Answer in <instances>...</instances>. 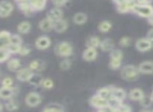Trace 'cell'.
Wrapping results in <instances>:
<instances>
[{"label":"cell","instance_id":"6da1fadb","mask_svg":"<svg viewBox=\"0 0 153 112\" xmlns=\"http://www.w3.org/2000/svg\"><path fill=\"white\" fill-rule=\"evenodd\" d=\"M140 71L138 69V66H134V65H125L123 68L121 69V76L122 79H124L125 81H135L138 78Z\"/></svg>","mask_w":153,"mask_h":112},{"label":"cell","instance_id":"7a4b0ae2","mask_svg":"<svg viewBox=\"0 0 153 112\" xmlns=\"http://www.w3.org/2000/svg\"><path fill=\"white\" fill-rule=\"evenodd\" d=\"M55 53H56V55L59 56V57L68 58L69 56L72 55L74 48H72V45L70 44L69 42L62 41V42H59L58 44H56Z\"/></svg>","mask_w":153,"mask_h":112},{"label":"cell","instance_id":"3957f363","mask_svg":"<svg viewBox=\"0 0 153 112\" xmlns=\"http://www.w3.org/2000/svg\"><path fill=\"white\" fill-rule=\"evenodd\" d=\"M122 61H123V53L120 49H114L110 53V61H109V67L113 70H117L121 67Z\"/></svg>","mask_w":153,"mask_h":112},{"label":"cell","instance_id":"277c9868","mask_svg":"<svg viewBox=\"0 0 153 112\" xmlns=\"http://www.w3.org/2000/svg\"><path fill=\"white\" fill-rule=\"evenodd\" d=\"M136 1H129V0H121V1H114V4L117 5V11L119 13L125 14L129 12H133Z\"/></svg>","mask_w":153,"mask_h":112},{"label":"cell","instance_id":"5b68a950","mask_svg":"<svg viewBox=\"0 0 153 112\" xmlns=\"http://www.w3.org/2000/svg\"><path fill=\"white\" fill-rule=\"evenodd\" d=\"M133 13L137 14L138 16L144 18H150L153 15V5L149 4V5H138L135 3V7L133 9Z\"/></svg>","mask_w":153,"mask_h":112},{"label":"cell","instance_id":"8992f818","mask_svg":"<svg viewBox=\"0 0 153 112\" xmlns=\"http://www.w3.org/2000/svg\"><path fill=\"white\" fill-rule=\"evenodd\" d=\"M41 103V96L37 92H30L25 96V104L28 107H37Z\"/></svg>","mask_w":153,"mask_h":112},{"label":"cell","instance_id":"52a82bcc","mask_svg":"<svg viewBox=\"0 0 153 112\" xmlns=\"http://www.w3.org/2000/svg\"><path fill=\"white\" fill-rule=\"evenodd\" d=\"M34 74V71L30 69V67H25V68H21L17 71V80L21 81V82H28L30 79L32 78V76Z\"/></svg>","mask_w":153,"mask_h":112},{"label":"cell","instance_id":"ba28073f","mask_svg":"<svg viewBox=\"0 0 153 112\" xmlns=\"http://www.w3.org/2000/svg\"><path fill=\"white\" fill-rule=\"evenodd\" d=\"M89 104L92 107L97 108V109H100V108H103L105 106H108V101L104 99L103 97H101L100 95L96 93V94L92 95L89 99Z\"/></svg>","mask_w":153,"mask_h":112},{"label":"cell","instance_id":"9c48e42d","mask_svg":"<svg viewBox=\"0 0 153 112\" xmlns=\"http://www.w3.org/2000/svg\"><path fill=\"white\" fill-rule=\"evenodd\" d=\"M14 11V5L9 1H1L0 2V17L5 18L12 14Z\"/></svg>","mask_w":153,"mask_h":112},{"label":"cell","instance_id":"30bf717a","mask_svg":"<svg viewBox=\"0 0 153 112\" xmlns=\"http://www.w3.org/2000/svg\"><path fill=\"white\" fill-rule=\"evenodd\" d=\"M135 47L138 51L140 53H144V51H148L149 49L152 48V43L149 39L147 38H142L138 39L135 43Z\"/></svg>","mask_w":153,"mask_h":112},{"label":"cell","instance_id":"8fae6325","mask_svg":"<svg viewBox=\"0 0 153 112\" xmlns=\"http://www.w3.org/2000/svg\"><path fill=\"white\" fill-rule=\"evenodd\" d=\"M51 44V39L47 36H40L36 41H35V46L37 47L40 50H43V49H47Z\"/></svg>","mask_w":153,"mask_h":112},{"label":"cell","instance_id":"7c38bea8","mask_svg":"<svg viewBox=\"0 0 153 112\" xmlns=\"http://www.w3.org/2000/svg\"><path fill=\"white\" fill-rule=\"evenodd\" d=\"M47 18L51 19V21L57 22L59 20L63 19V12L61 9H58V7H53L47 12Z\"/></svg>","mask_w":153,"mask_h":112},{"label":"cell","instance_id":"4fadbf2b","mask_svg":"<svg viewBox=\"0 0 153 112\" xmlns=\"http://www.w3.org/2000/svg\"><path fill=\"white\" fill-rule=\"evenodd\" d=\"M18 7L19 10L26 16H30L34 14V11L32 10L30 7V1H25V0H22V1H18L17 2Z\"/></svg>","mask_w":153,"mask_h":112},{"label":"cell","instance_id":"5bb4252c","mask_svg":"<svg viewBox=\"0 0 153 112\" xmlns=\"http://www.w3.org/2000/svg\"><path fill=\"white\" fill-rule=\"evenodd\" d=\"M113 89H114V87L113 86L103 87V88L99 89V90L97 91V94H99L101 97H103V99H106V101H109V99L112 97Z\"/></svg>","mask_w":153,"mask_h":112},{"label":"cell","instance_id":"9a60e30c","mask_svg":"<svg viewBox=\"0 0 153 112\" xmlns=\"http://www.w3.org/2000/svg\"><path fill=\"white\" fill-rule=\"evenodd\" d=\"M53 26H55V22L51 21L48 18H44L39 22V28H40L42 32H49V30H53Z\"/></svg>","mask_w":153,"mask_h":112},{"label":"cell","instance_id":"2e32d148","mask_svg":"<svg viewBox=\"0 0 153 112\" xmlns=\"http://www.w3.org/2000/svg\"><path fill=\"white\" fill-rule=\"evenodd\" d=\"M16 91H18V90H17V88H15V87H13V88L1 87V89H0V96H1L2 99H12V96H13L14 94H15Z\"/></svg>","mask_w":153,"mask_h":112},{"label":"cell","instance_id":"e0dca14e","mask_svg":"<svg viewBox=\"0 0 153 112\" xmlns=\"http://www.w3.org/2000/svg\"><path fill=\"white\" fill-rule=\"evenodd\" d=\"M100 48L102 49L103 51H105V53H107V51H110L111 53L112 50H114V42H113L111 39L106 38V39H104V40H102Z\"/></svg>","mask_w":153,"mask_h":112},{"label":"cell","instance_id":"ac0fdd59","mask_svg":"<svg viewBox=\"0 0 153 112\" xmlns=\"http://www.w3.org/2000/svg\"><path fill=\"white\" fill-rule=\"evenodd\" d=\"M128 96H129V99H132V101H138L140 102V99L145 96V93L142 89L134 88V89H131V90L129 91V95H128Z\"/></svg>","mask_w":153,"mask_h":112},{"label":"cell","instance_id":"d6986e66","mask_svg":"<svg viewBox=\"0 0 153 112\" xmlns=\"http://www.w3.org/2000/svg\"><path fill=\"white\" fill-rule=\"evenodd\" d=\"M98 57V51L94 48H86L83 53V59L87 62L94 61Z\"/></svg>","mask_w":153,"mask_h":112},{"label":"cell","instance_id":"ffe728a7","mask_svg":"<svg viewBox=\"0 0 153 112\" xmlns=\"http://www.w3.org/2000/svg\"><path fill=\"white\" fill-rule=\"evenodd\" d=\"M140 73H153V62L145 61L138 65Z\"/></svg>","mask_w":153,"mask_h":112},{"label":"cell","instance_id":"44dd1931","mask_svg":"<svg viewBox=\"0 0 153 112\" xmlns=\"http://www.w3.org/2000/svg\"><path fill=\"white\" fill-rule=\"evenodd\" d=\"M47 2L45 0H32L30 1V7H32V10L35 12H40L43 11L46 7Z\"/></svg>","mask_w":153,"mask_h":112},{"label":"cell","instance_id":"7402d4cb","mask_svg":"<svg viewBox=\"0 0 153 112\" xmlns=\"http://www.w3.org/2000/svg\"><path fill=\"white\" fill-rule=\"evenodd\" d=\"M67 28H68V22L66 21L65 19H61V20H59V21L55 22L53 30H55L57 33H59V34L64 33Z\"/></svg>","mask_w":153,"mask_h":112},{"label":"cell","instance_id":"603a6c76","mask_svg":"<svg viewBox=\"0 0 153 112\" xmlns=\"http://www.w3.org/2000/svg\"><path fill=\"white\" fill-rule=\"evenodd\" d=\"M7 69L11 70V71H18L20 66H21V62L18 59H16V58H12V59H10L7 61Z\"/></svg>","mask_w":153,"mask_h":112},{"label":"cell","instance_id":"cb8c5ba5","mask_svg":"<svg viewBox=\"0 0 153 112\" xmlns=\"http://www.w3.org/2000/svg\"><path fill=\"white\" fill-rule=\"evenodd\" d=\"M12 35L7 30H2L0 33V41H1V45L0 47H7L10 44V39H11Z\"/></svg>","mask_w":153,"mask_h":112},{"label":"cell","instance_id":"d4e9b609","mask_svg":"<svg viewBox=\"0 0 153 112\" xmlns=\"http://www.w3.org/2000/svg\"><path fill=\"white\" fill-rule=\"evenodd\" d=\"M101 42H102V41L100 40V38H99V37L92 36V37H90V38L87 40V42H86V45H87V48H94V49H97L98 47H100Z\"/></svg>","mask_w":153,"mask_h":112},{"label":"cell","instance_id":"484cf974","mask_svg":"<svg viewBox=\"0 0 153 112\" xmlns=\"http://www.w3.org/2000/svg\"><path fill=\"white\" fill-rule=\"evenodd\" d=\"M45 63L40 60H35V61H32L28 65V67L33 70V71H41V70L44 69Z\"/></svg>","mask_w":153,"mask_h":112},{"label":"cell","instance_id":"4316f807","mask_svg":"<svg viewBox=\"0 0 153 112\" xmlns=\"http://www.w3.org/2000/svg\"><path fill=\"white\" fill-rule=\"evenodd\" d=\"M43 76H41L40 73H34L32 76V78L30 79V81H28V83H30L32 86H41L42 85V82H43Z\"/></svg>","mask_w":153,"mask_h":112},{"label":"cell","instance_id":"83f0119b","mask_svg":"<svg viewBox=\"0 0 153 112\" xmlns=\"http://www.w3.org/2000/svg\"><path fill=\"white\" fill-rule=\"evenodd\" d=\"M30 28H32V25H30V22L27 21H22L18 24L17 26V30L20 33V34H27V33L30 32Z\"/></svg>","mask_w":153,"mask_h":112},{"label":"cell","instance_id":"f1b7e54d","mask_svg":"<svg viewBox=\"0 0 153 112\" xmlns=\"http://www.w3.org/2000/svg\"><path fill=\"white\" fill-rule=\"evenodd\" d=\"M72 20H74V23L78 24V25H82V24H84L87 21V15L84 13H76V15L74 16Z\"/></svg>","mask_w":153,"mask_h":112},{"label":"cell","instance_id":"f546056e","mask_svg":"<svg viewBox=\"0 0 153 112\" xmlns=\"http://www.w3.org/2000/svg\"><path fill=\"white\" fill-rule=\"evenodd\" d=\"M126 96H127V94H126L125 90L122 88H117V87H114V89H113V94H112V97H114V99H119V101L123 102L124 99H126Z\"/></svg>","mask_w":153,"mask_h":112},{"label":"cell","instance_id":"4dcf8cb0","mask_svg":"<svg viewBox=\"0 0 153 112\" xmlns=\"http://www.w3.org/2000/svg\"><path fill=\"white\" fill-rule=\"evenodd\" d=\"M12 53L9 51L7 47H0V63H4L9 61Z\"/></svg>","mask_w":153,"mask_h":112},{"label":"cell","instance_id":"1f68e13d","mask_svg":"<svg viewBox=\"0 0 153 112\" xmlns=\"http://www.w3.org/2000/svg\"><path fill=\"white\" fill-rule=\"evenodd\" d=\"M111 27H112V24H111V22L107 21V20H104V21H102L100 24H99V27L98 30H100L101 33H108L109 30H111Z\"/></svg>","mask_w":153,"mask_h":112},{"label":"cell","instance_id":"d6a6232c","mask_svg":"<svg viewBox=\"0 0 153 112\" xmlns=\"http://www.w3.org/2000/svg\"><path fill=\"white\" fill-rule=\"evenodd\" d=\"M4 106H5V109H7V111H15V110L18 109V103L13 99H7V101L5 102Z\"/></svg>","mask_w":153,"mask_h":112},{"label":"cell","instance_id":"836d02e7","mask_svg":"<svg viewBox=\"0 0 153 112\" xmlns=\"http://www.w3.org/2000/svg\"><path fill=\"white\" fill-rule=\"evenodd\" d=\"M152 103L153 102H152V99H151V96H149V95H145V96L140 101V106H142L143 108H145V109L150 108L151 105H152Z\"/></svg>","mask_w":153,"mask_h":112},{"label":"cell","instance_id":"e575fe53","mask_svg":"<svg viewBox=\"0 0 153 112\" xmlns=\"http://www.w3.org/2000/svg\"><path fill=\"white\" fill-rule=\"evenodd\" d=\"M108 105L110 106L111 108H113V109L115 110V109H119L120 107H122L124 104H123V102L119 101V99H114V97H111V99L108 101Z\"/></svg>","mask_w":153,"mask_h":112},{"label":"cell","instance_id":"d590c367","mask_svg":"<svg viewBox=\"0 0 153 112\" xmlns=\"http://www.w3.org/2000/svg\"><path fill=\"white\" fill-rule=\"evenodd\" d=\"M1 85L2 87H7V88H13L14 87V80L10 76H5L1 81Z\"/></svg>","mask_w":153,"mask_h":112},{"label":"cell","instance_id":"8d00e7d4","mask_svg":"<svg viewBox=\"0 0 153 112\" xmlns=\"http://www.w3.org/2000/svg\"><path fill=\"white\" fill-rule=\"evenodd\" d=\"M10 44L21 46V44H22V39H21V37H20L19 35H12L11 39H10Z\"/></svg>","mask_w":153,"mask_h":112},{"label":"cell","instance_id":"74e56055","mask_svg":"<svg viewBox=\"0 0 153 112\" xmlns=\"http://www.w3.org/2000/svg\"><path fill=\"white\" fill-rule=\"evenodd\" d=\"M60 67H61L62 70H68L71 67V61H70L69 59L62 60L61 63H60Z\"/></svg>","mask_w":153,"mask_h":112},{"label":"cell","instance_id":"f35d334b","mask_svg":"<svg viewBox=\"0 0 153 112\" xmlns=\"http://www.w3.org/2000/svg\"><path fill=\"white\" fill-rule=\"evenodd\" d=\"M119 44H120V46H122V47L129 46V45L131 44V38H129V37H123V38L119 41Z\"/></svg>","mask_w":153,"mask_h":112},{"label":"cell","instance_id":"ab89813d","mask_svg":"<svg viewBox=\"0 0 153 112\" xmlns=\"http://www.w3.org/2000/svg\"><path fill=\"white\" fill-rule=\"evenodd\" d=\"M41 86L44 89H51L53 87V81L51 80V79H44Z\"/></svg>","mask_w":153,"mask_h":112},{"label":"cell","instance_id":"60d3db41","mask_svg":"<svg viewBox=\"0 0 153 112\" xmlns=\"http://www.w3.org/2000/svg\"><path fill=\"white\" fill-rule=\"evenodd\" d=\"M22 46V45H21ZM21 46H18V45H13V44H9L7 48L9 49V51L11 53H19V50L21 48Z\"/></svg>","mask_w":153,"mask_h":112},{"label":"cell","instance_id":"b9f144b4","mask_svg":"<svg viewBox=\"0 0 153 112\" xmlns=\"http://www.w3.org/2000/svg\"><path fill=\"white\" fill-rule=\"evenodd\" d=\"M46 107L51 108V109H53V110H56V111H64L63 107H62L61 105H59V104H56V103L49 104V105H47Z\"/></svg>","mask_w":153,"mask_h":112},{"label":"cell","instance_id":"7bdbcfd3","mask_svg":"<svg viewBox=\"0 0 153 112\" xmlns=\"http://www.w3.org/2000/svg\"><path fill=\"white\" fill-rule=\"evenodd\" d=\"M53 5L55 7H58V9H61V7H65V5L68 4L67 1H64V0H59V1H53Z\"/></svg>","mask_w":153,"mask_h":112},{"label":"cell","instance_id":"ee69618b","mask_svg":"<svg viewBox=\"0 0 153 112\" xmlns=\"http://www.w3.org/2000/svg\"><path fill=\"white\" fill-rule=\"evenodd\" d=\"M30 53V48L28 46H21L19 50V55L21 56H27Z\"/></svg>","mask_w":153,"mask_h":112},{"label":"cell","instance_id":"f6af8a7d","mask_svg":"<svg viewBox=\"0 0 153 112\" xmlns=\"http://www.w3.org/2000/svg\"><path fill=\"white\" fill-rule=\"evenodd\" d=\"M113 112H131V108L128 105H123L122 107H120L119 109H115Z\"/></svg>","mask_w":153,"mask_h":112},{"label":"cell","instance_id":"bcb514c9","mask_svg":"<svg viewBox=\"0 0 153 112\" xmlns=\"http://www.w3.org/2000/svg\"><path fill=\"white\" fill-rule=\"evenodd\" d=\"M114 111V109L113 108H111L110 106H105V107L103 108H100V109H98V112H113Z\"/></svg>","mask_w":153,"mask_h":112},{"label":"cell","instance_id":"7dc6e473","mask_svg":"<svg viewBox=\"0 0 153 112\" xmlns=\"http://www.w3.org/2000/svg\"><path fill=\"white\" fill-rule=\"evenodd\" d=\"M136 4L138 5H149L151 4L150 1H146V0H140V1H136Z\"/></svg>","mask_w":153,"mask_h":112},{"label":"cell","instance_id":"c3c4849f","mask_svg":"<svg viewBox=\"0 0 153 112\" xmlns=\"http://www.w3.org/2000/svg\"><path fill=\"white\" fill-rule=\"evenodd\" d=\"M147 39H149L150 41H153V28L148 32V34H147Z\"/></svg>","mask_w":153,"mask_h":112},{"label":"cell","instance_id":"681fc988","mask_svg":"<svg viewBox=\"0 0 153 112\" xmlns=\"http://www.w3.org/2000/svg\"><path fill=\"white\" fill-rule=\"evenodd\" d=\"M41 112H64V111H56V110H53V109H51V108H48V107H45Z\"/></svg>","mask_w":153,"mask_h":112},{"label":"cell","instance_id":"f907efd6","mask_svg":"<svg viewBox=\"0 0 153 112\" xmlns=\"http://www.w3.org/2000/svg\"><path fill=\"white\" fill-rule=\"evenodd\" d=\"M147 20H148V23H149V24H151V25H153V15L151 16L150 18H148V19H147Z\"/></svg>","mask_w":153,"mask_h":112},{"label":"cell","instance_id":"816d5d0a","mask_svg":"<svg viewBox=\"0 0 153 112\" xmlns=\"http://www.w3.org/2000/svg\"><path fill=\"white\" fill-rule=\"evenodd\" d=\"M140 112H151V110H148V109H142Z\"/></svg>","mask_w":153,"mask_h":112},{"label":"cell","instance_id":"f5cc1de1","mask_svg":"<svg viewBox=\"0 0 153 112\" xmlns=\"http://www.w3.org/2000/svg\"><path fill=\"white\" fill-rule=\"evenodd\" d=\"M150 96H151V99H152V102H153V92L151 93V95H150Z\"/></svg>","mask_w":153,"mask_h":112},{"label":"cell","instance_id":"db71d44e","mask_svg":"<svg viewBox=\"0 0 153 112\" xmlns=\"http://www.w3.org/2000/svg\"><path fill=\"white\" fill-rule=\"evenodd\" d=\"M151 112H153V109H152V110H151Z\"/></svg>","mask_w":153,"mask_h":112}]
</instances>
